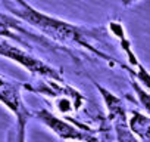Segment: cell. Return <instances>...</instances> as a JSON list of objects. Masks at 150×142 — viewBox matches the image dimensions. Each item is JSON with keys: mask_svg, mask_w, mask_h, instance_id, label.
Instances as JSON below:
<instances>
[{"mask_svg": "<svg viewBox=\"0 0 150 142\" xmlns=\"http://www.w3.org/2000/svg\"><path fill=\"white\" fill-rule=\"evenodd\" d=\"M2 3L15 18L24 21L25 24L37 30L38 34L53 42L54 44H65V46L86 49L91 52L94 56L106 61L110 67H119L128 71V67L113 59L106 50L97 47L96 42H100L103 36L102 27L93 28L63 21L57 16H52L49 14L35 9L34 6L27 3L25 0H2Z\"/></svg>", "mask_w": 150, "mask_h": 142, "instance_id": "obj_1", "label": "cell"}, {"mask_svg": "<svg viewBox=\"0 0 150 142\" xmlns=\"http://www.w3.org/2000/svg\"><path fill=\"white\" fill-rule=\"evenodd\" d=\"M24 89L33 93H38L41 96L50 98L54 107L57 108V111L62 114L78 111L86 102V96L78 89H75L66 82H57V80H50V79H35V83L24 85Z\"/></svg>", "mask_w": 150, "mask_h": 142, "instance_id": "obj_2", "label": "cell"}, {"mask_svg": "<svg viewBox=\"0 0 150 142\" xmlns=\"http://www.w3.org/2000/svg\"><path fill=\"white\" fill-rule=\"evenodd\" d=\"M0 56H3L24 70L34 79H50V80H57V82H65L62 70L47 64L41 58L35 56L34 53L25 50L24 47L11 43L9 40H0Z\"/></svg>", "mask_w": 150, "mask_h": 142, "instance_id": "obj_3", "label": "cell"}, {"mask_svg": "<svg viewBox=\"0 0 150 142\" xmlns=\"http://www.w3.org/2000/svg\"><path fill=\"white\" fill-rule=\"evenodd\" d=\"M33 117L37 118L44 127H47L53 135H56L62 141L69 142H102L91 129L86 127L84 124H77L72 120H65L63 117L56 115L47 108H40L33 111Z\"/></svg>", "mask_w": 150, "mask_h": 142, "instance_id": "obj_4", "label": "cell"}, {"mask_svg": "<svg viewBox=\"0 0 150 142\" xmlns=\"http://www.w3.org/2000/svg\"><path fill=\"white\" fill-rule=\"evenodd\" d=\"M97 92L100 93L106 107V117L110 121L115 133V142H141L129 127V111L124 101L113 92L94 82Z\"/></svg>", "mask_w": 150, "mask_h": 142, "instance_id": "obj_5", "label": "cell"}, {"mask_svg": "<svg viewBox=\"0 0 150 142\" xmlns=\"http://www.w3.org/2000/svg\"><path fill=\"white\" fill-rule=\"evenodd\" d=\"M108 28L110 31L112 36H115L119 42V47L121 50L125 53L127 56V62H128V74L129 77H132L135 82H138L146 90L150 92V71L144 67V64L138 59L137 53L132 49L131 40L127 36V31L122 25V22L119 21H110L108 24Z\"/></svg>", "mask_w": 150, "mask_h": 142, "instance_id": "obj_6", "label": "cell"}, {"mask_svg": "<svg viewBox=\"0 0 150 142\" xmlns=\"http://www.w3.org/2000/svg\"><path fill=\"white\" fill-rule=\"evenodd\" d=\"M0 37H5V40L6 39L15 40L24 46H30L31 42L35 44H40L43 47H54L56 46L53 42L47 40L41 34L33 33L28 28H25L22 25V21H19L13 15H8L3 12H0Z\"/></svg>", "mask_w": 150, "mask_h": 142, "instance_id": "obj_7", "label": "cell"}, {"mask_svg": "<svg viewBox=\"0 0 150 142\" xmlns=\"http://www.w3.org/2000/svg\"><path fill=\"white\" fill-rule=\"evenodd\" d=\"M24 83L0 74V104L6 107L15 118H30L33 113L27 108L22 99Z\"/></svg>", "mask_w": 150, "mask_h": 142, "instance_id": "obj_8", "label": "cell"}, {"mask_svg": "<svg viewBox=\"0 0 150 142\" xmlns=\"http://www.w3.org/2000/svg\"><path fill=\"white\" fill-rule=\"evenodd\" d=\"M129 127L141 142H150V115L129 110Z\"/></svg>", "mask_w": 150, "mask_h": 142, "instance_id": "obj_9", "label": "cell"}, {"mask_svg": "<svg viewBox=\"0 0 150 142\" xmlns=\"http://www.w3.org/2000/svg\"><path fill=\"white\" fill-rule=\"evenodd\" d=\"M129 83L132 87V92L138 101V104L141 105V108L144 110V114L150 115V92L146 90L138 82H135L132 77H129Z\"/></svg>", "mask_w": 150, "mask_h": 142, "instance_id": "obj_10", "label": "cell"}, {"mask_svg": "<svg viewBox=\"0 0 150 142\" xmlns=\"http://www.w3.org/2000/svg\"><path fill=\"white\" fill-rule=\"evenodd\" d=\"M30 118H16L13 129L9 132L8 142H27V123Z\"/></svg>", "mask_w": 150, "mask_h": 142, "instance_id": "obj_11", "label": "cell"}, {"mask_svg": "<svg viewBox=\"0 0 150 142\" xmlns=\"http://www.w3.org/2000/svg\"><path fill=\"white\" fill-rule=\"evenodd\" d=\"M138 0H122V5L125 6V8H128V6H131V5H134V3H137Z\"/></svg>", "mask_w": 150, "mask_h": 142, "instance_id": "obj_12", "label": "cell"}]
</instances>
